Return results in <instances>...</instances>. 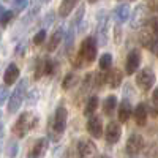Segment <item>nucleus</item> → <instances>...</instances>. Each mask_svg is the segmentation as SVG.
<instances>
[{"mask_svg": "<svg viewBox=\"0 0 158 158\" xmlns=\"http://www.w3.org/2000/svg\"><path fill=\"white\" fill-rule=\"evenodd\" d=\"M150 32L155 35V38H158V18H152L150 19Z\"/></svg>", "mask_w": 158, "mask_h": 158, "instance_id": "c756f323", "label": "nucleus"}, {"mask_svg": "<svg viewBox=\"0 0 158 158\" xmlns=\"http://www.w3.org/2000/svg\"><path fill=\"white\" fill-rule=\"evenodd\" d=\"M144 147V139L141 135H131L127 141V152L128 155H138Z\"/></svg>", "mask_w": 158, "mask_h": 158, "instance_id": "9d476101", "label": "nucleus"}, {"mask_svg": "<svg viewBox=\"0 0 158 158\" xmlns=\"http://www.w3.org/2000/svg\"><path fill=\"white\" fill-rule=\"evenodd\" d=\"M11 18H13V11H5L3 16L0 18V22H2V25H6V24L11 21Z\"/></svg>", "mask_w": 158, "mask_h": 158, "instance_id": "473e14b6", "label": "nucleus"}, {"mask_svg": "<svg viewBox=\"0 0 158 158\" xmlns=\"http://www.w3.org/2000/svg\"><path fill=\"white\" fill-rule=\"evenodd\" d=\"M139 40H141V44H142L144 48H147V49H152V46L158 41V38H155V35H153L152 32H149V30H144V32L141 33Z\"/></svg>", "mask_w": 158, "mask_h": 158, "instance_id": "aec40b11", "label": "nucleus"}, {"mask_svg": "<svg viewBox=\"0 0 158 158\" xmlns=\"http://www.w3.org/2000/svg\"><path fill=\"white\" fill-rule=\"evenodd\" d=\"M150 51L153 52V54H156V56H158V41H156V43L152 46V49H150Z\"/></svg>", "mask_w": 158, "mask_h": 158, "instance_id": "72a5a7b5", "label": "nucleus"}, {"mask_svg": "<svg viewBox=\"0 0 158 158\" xmlns=\"http://www.w3.org/2000/svg\"><path fill=\"white\" fill-rule=\"evenodd\" d=\"M87 131H89V135L92 138H101L103 135V123H101V118L97 117V115H92L89 118V122H87Z\"/></svg>", "mask_w": 158, "mask_h": 158, "instance_id": "9b49d317", "label": "nucleus"}, {"mask_svg": "<svg viewBox=\"0 0 158 158\" xmlns=\"http://www.w3.org/2000/svg\"><path fill=\"white\" fill-rule=\"evenodd\" d=\"M44 40H46V30H40V32H36V35L33 36V43H35L36 46H40V44L44 43Z\"/></svg>", "mask_w": 158, "mask_h": 158, "instance_id": "cd10ccee", "label": "nucleus"}, {"mask_svg": "<svg viewBox=\"0 0 158 158\" xmlns=\"http://www.w3.org/2000/svg\"><path fill=\"white\" fill-rule=\"evenodd\" d=\"M11 5H13V8H15L16 11H21V10H24L25 6L29 5V0H11Z\"/></svg>", "mask_w": 158, "mask_h": 158, "instance_id": "c85d7f7f", "label": "nucleus"}, {"mask_svg": "<svg viewBox=\"0 0 158 158\" xmlns=\"http://www.w3.org/2000/svg\"><path fill=\"white\" fill-rule=\"evenodd\" d=\"M98 65H100V70H103V71L111 70V65H112V56H111V54H103V56L100 57Z\"/></svg>", "mask_w": 158, "mask_h": 158, "instance_id": "393cba45", "label": "nucleus"}, {"mask_svg": "<svg viewBox=\"0 0 158 158\" xmlns=\"http://www.w3.org/2000/svg\"><path fill=\"white\" fill-rule=\"evenodd\" d=\"M18 149H19L18 144H16V142H11L10 147H8V156H10V158H15V156L18 155Z\"/></svg>", "mask_w": 158, "mask_h": 158, "instance_id": "2f4dec72", "label": "nucleus"}, {"mask_svg": "<svg viewBox=\"0 0 158 158\" xmlns=\"http://www.w3.org/2000/svg\"><path fill=\"white\" fill-rule=\"evenodd\" d=\"M152 98H153V101H156V103H158V87L153 90V95H152Z\"/></svg>", "mask_w": 158, "mask_h": 158, "instance_id": "f704fd0d", "label": "nucleus"}, {"mask_svg": "<svg viewBox=\"0 0 158 158\" xmlns=\"http://www.w3.org/2000/svg\"><path fill=\"white\" fill-rule=\"evenodd\" d=\"M131 112H133V109H131V104L128 100H123L120 104H118V111H117V115H118V122H128V118L131 115Z\"/></svg>", "mask_w": 158, "mask_h": 158, "instance_id": "ddd939ff", "label": "nucleus"}, {"mask_svg": "<svg viewBox=\"0 0 158 158\" xmlns=\"http://www.w3.org/2000/svg\"><path fill=\"white\" fill-rule=\"evenodd\" d=\"M146 15H147L146 6L139 5V6L135 10V13H133V18H131V27L136 29V27H139L141 24H144V21H146Z\"/></svg>", "mask_w": 158, "mask_h": 158, "instance_id": "dca6fc26", "label": "nucleus"}, {"mask_svg": "<svg viewBox=\"0 0 158 158\" xmlns=\"http://www.w3.org/2000/svg\"><path fill=\"white\" fill-rule=\"evenodd\" d=\"M25 90H27V79H21L16 85V90L13 92V95L8 98V111L16 112L25 98Z\"/></svg>", "mask_w": 158, "mask_h": 158, "instance_id": "20e7f679", "label": "nucleus"}, {"mask_svg": "<svg viewBox=\"0 0 158 158\" xmlns=\"http://www.w3.org/2000/svg\"><path fill=\"white\" fill-rule=\"evenodd\" d=\"M97 52H98V44H97V40L95 36H87L82 40L81 48H79V52L76 54L74 60H79L74 63V67H85V65L92 63L97 59Z\"/></svg>", "mask_w": 158, "mask_h": 158, "instance_id": "f257e3e1", "label": "nucleus"}, {"mask_svg": "<svg viewBox=\"0 0 158 158\" xmlns=\"http://www.w3.org/2000/svg\"><path fill=\"white\" fill-rule=\"evenodd\" d=\"M139 63H141V52L138 49L130 51L127 56V62H125V71L128 74H135L139 68Z\"/></svg>", "mask_w": 158, "mask_h": 158, "instance_id": "6e6552de", "label": "nucleus"}, {"mask_svg": "<svg viewBox=\"0 0 158 158\" xmlns=\"http://www.w3.org/2000/svg\"><path fill=\"white\" fill-rule=\"evenodd\" d=\"M18 77H19V68L16 67L15 63L8 65V68H6L5 73H3V82H5L6 85H11V84L16 82Z\"/></svg>", "mask_w": 158, "mask_h": 158, "instance_id": "4468645a", "label": "nucleus"}, {"mask_svg": "<svg viewBox=\"0 0 158 158\" xmlns=\"http://www.w3.org/2000/svg\"><path fill=\"white\" fill-rule=\"evenodd\" d=\"M77 82V76L74 73H67V76L63 77V82H62V87L67 90V89H71L73 85H76Z\"/></svg>", "mask_w": 158, "mask_h": 158, "instance_id": "bb28decb", "label": "nucleus"}, {"mask_svg": "<svg viewBox=\"0 0 158 158\" xmlns=\"http://www.w3.org/2000/svg\"><path fill=\"white\" fill-rule=\"evenodd\" d=\"M44 74H54V62L49 57H41L35 65V79H40Z\"/></svg>", "mask_w": 158, "mask_h": 158, "instance_id": "423d86ee", "label": "nucleus"}, {"mask_svg": "<svg viewBox=\"0 0 158 158\" xmlns=\"http://www.w3.org/2000/svg\"><path fill=\"white\" fill-rule=\"evenodd\" d=\"M0 115H2V112H0Z\"/></svg>", "mask_w": 158, "mask_h": 158, "instance_id": "ea45409f", "label": "nucleus"}, {"mask_svg": "<svg viewBox=\"0 0 158 158\" xmlns=\"http://www.w3.org/2000/svg\"><path fill=\"white\" fill-rule=\"evenodd\" d=\"M77 2H79V0H62V3L59 6V16L60 18H67L70 13L74 10Z\"/></svg>", "mask_w": 158, "mask_h": 158, "instance_id": "6ab92c4d", "label": "nucleus"}, {"mask_svg": "<svg viewBox=\"0 0 158 158\" xmlns=\"http://www.w3.org/2000/svg\"><path fill=\"white\" fill-rule=\"evenodd\" d=\"M114 18H115L117 22H125L130 18V5L128 3L117 5L114 8Z\"/></svg>", "mask_w": 158, "mask_h": 158, "instance_id": "a211bd4d", "label": "nucleus"}, {"mask_svg": "<svg viewBox=\"0 0 158 158\" xmlns=\"http://www.w3.org/2000/svg\"><path fill=\"white\" fill-rule=\"evenodd\" d=\"M97 146L92 141L81 139L77 142V156L79 158H97Z\"/></svg>", "mask_w": 158, "mask_h": 158, "instance_id": "0eeeda50", "label": "nucleus"}, {"mask_svg": "<svg viewBox=\"0 0 158 158\" xmlns=\"http://www.w3.org/2000/svg\"><path fill=\"white\" fill-rule=\"evenodd\" d=\"M87 2H89V3H97L98 0H87Z\"/></svg>", "mask_w": 158, "mask_h": 158, "instance_id": "e433bc0d", "label": "nucleus"}, {"mask_svg": "<svg viewBox=\"0 0 158 158\" xmlns=\"http://www.w3.org/2000/svg\"><path fill=\"white\" fill-rule=\"evenodd\" d=\"M115 108H117V97L109 95V97L104 98V101H103V112H104V114L111 115V114L115 111Z\"/></svg>", "mask_w": 158, "mask_h": 158, "instance_id": "412c9836", "label": "nucleus"}, {"mask_svg": "<svg viewBox=\"0 0 158 158\" xmlns=\"http://www.w3.org/2000/svg\"><path fill=\"white\" fill-rule=\"evenodd\" d=\"M97 108H98V97L92 95L87 100V104H85V108H84V114L87 117H92V115H94V112L97 111Z\"/></svg>", "mask_w": 158, "mask_h": 158, "instance_id": "5701e85b", "label": "nucleus"}, {"mask_svg": "<svg viewBox=\"0 0 158 158\" xmlns=\"http://www.w3.org/2000/svg\"><path fill=\"white\" fill-rule=\"evenodd\" d=\"M10 98V92L6 87H0V104H3Z\"/></svg>", "mask_w": 158, "mask_h": 158, "instance_id": "7c9ffc66", "label": "nucleus"}, {"mask_svg": "<svg viewBox=\"0 0 158 158\" xmlns=\"http://www.w3.org/2000/svg\"><path fill=\"white\" fill-rule=\"evenodd\" d=\"M122 81H123V73L120 70H117V68L108 70V73L104 74V82H106L109 87H112V89H117L118 85L122 84Z\"/></svg>", "mask_w": 158, "mask_h": 158, "instance_id": "f8f14e48", "label": "nucleus"}, {"mask_svg": "<svg viewBox=\"0 0 158 158\" xmlns=\"http://www.w3.org/2000/svg\"><path fill=\"white\" fill-rule=\"evenodd\" d=\"M135 120L139 127H144L147 123V106L144 103H139L135 109Z\"/></svg>", "mask_w": 158, "mask_h": 158, "instance_id": "f3484780", "label": "nucleus"}, {"mask_svg": "<svg viewBox=\"0 0 158 158\" xmlns=\"http://www.w3.org/2000/svg\"><path fill=\"white\" fill-rule=\"evenodd\" d=\"M136 84L139 85L141 90L147 92L152 89V85L155 84V73L150 68H142L138 74H136Z\"/></svg>", "mask_w": 158, "mask_h": 158, "instance_id": "39448f33", "label": "nucleus"}, {"mask_svg": "<svg viewBox=\"0 0 158 158\" xmlns=\"http://www.w3.org/2000/svg\"><path fill=\"white\" fill-rule=\"evenodd\" d=\"M101 158H109V156H106V155H103V156H101Z\"/></svg>", "mask_w": 158, "mask_h": 158, "instance_id": "58836bf2", "label": "nucleus"}, {"mask_svg": "<svg viewBox=\"0 0 158 158\" xmlns=\"http://www.w3.org/2000/svg\"><path fill=\"white\" fill-rule=\"evenodd\" d=\"M62 36H63V30H62V29H57L54 33H52L49 43H48V51H49V52H52V51L57 49L59 43L62 41Z\"/></svg>", "mask_w": 158, "mask_h": 158, "instance_id": "4be33fe9", "label": "nucleus"}, {"mask_svg": "<svg viewBox=\"0 0 158 158\" xmlns=\"http://www.w3.org/2000/svg\"><path fill=\"white\" fill-rule=\"evenodd\" d=\"M67 118H68L67 109H65L63 106H59L57 111H56V114H54V120L49 123V128H48L49 138L54 141V142H57L62 138L65 128H67Z\"/></svg>", "mask_w": 158, "mask_h": 158, "instance_id": "f03ea898", "label": "nucleus"}, {"mask_svg": "<svg viewBox=\"0 0 158 158\" xmlns=\"http://www.w3.org/2000/svg\"><path fill=\"white\" fill-rule=\"evenodd\" d=\"M3 13H5V10H3V6H2V5H0V18L3 16Z\"/></svg>", "mask_w": 158, "mask_h": 158, "instance_id": "c9c22d12", "label": "nucleus"}, {"mask_svg": "<svg viewBox=\"0 0 158 158\" xmlns=\"http://www.w3.org/2000/svg\"><path fill=\"white\" fill-rule=\"evenodd\" d=\"M41 2H43V3H48V2H51V0H41Z\"/></svg>", "mask_w": 158, "mask_h": 158, "instance_id": "4c0bfd02", "label": "nucleus"}, {"mask_svg": "<svg viewBox=\"0 0 158 158\" xmlns=\"http://www.w3.org/2000/svg\"><path fill=\"white\" fill-rule=\"evenodd\" d=\"M48 150V139L46 138H41V139H38L35 144H33V147H32V152H30V156L32 158H41Z\"/></svg>", "mask_w": 158, "mask_h": 158, "instance_id": "2eb2a0df", "label": "nucleus"}, {"mask_svg": "<svg viewBox=\"0 0 158 158\" xmlns=\"http://www.w3.org/2000/svg\"><path fill=\"white\" fill-rule=\"evenodd\" d=\"M106 27H108V16H104V19H103V15H101V19L98 22V36H100L101 44L106 43Z\"/></svg>", "mask_w": 158, "mask_h": 158, "instance_id": "b1692460", "label": "nucleus"}, {"mask_svg": "<svg viewBox=\"0 0 158 158\" xmlns=\"http://www.w3.org/2000/svg\"><path fill=\"white\" fill-rule=\"evenodd\" d=\"M74 27H76V25L71 24L68 32H67V35H65V48H67V51H70L73 48V43H74Z\"/></svg>", "mask_w": 158, "mask_h": 158, "instance_id": "a878e982", "label": "nucleus"}, {"mask_svg": "<svg viewBox=\"0 0 158 158\" xmlns=\"http://www.w3.org/2000/svg\"><path fill=\"white\" fill-rule=\"evenodd\" d=\"M30 158H32V156H30Z\"/></svg>", "mask_w": 158, "mask_h": 158, "instance_id": "a19ab883", "label": "nucleus"}, {"mask_svg": "<svg viewBox=\"0 0 158 158\" xmlns=\"http://www.w3.org/2000/svg\"><path fill=\"white\" fill-rule=\"evenodd\" d=\"M36 122H38L36 117L32 112H24V114L19 115V118L15 122V125H13V133L19 138H24L30 130L35 128Z\"/></svg>", "mask_w": 158, "mask_h": 158, "instance_id": "7ed1b4c3", "label": "nucleus"}, {"mask_svg": "<svg viewBox=\"0 0 158 158\" xmlns=\"http://www.w3.org/2000/svg\"><path fill=\"white\" fill-rule=\"evenodd\" d=\"M120 136H122L120 125H118L117 122H109L108 127H106V131H104V138H106V141L109 144H115V142H118Z\"/></svg>", "mask_w": 158, "mask_h": 158, "instance_id": "1a4fd4ad", "label": "nucleus"}]
</instances>
